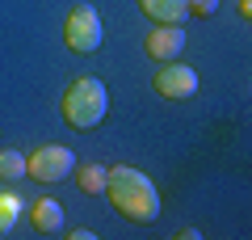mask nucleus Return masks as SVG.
<instances>
[{
	"mask_svg": "<svg viewBox=\"0 0 252 240\" xmlns=\"http://www.w3.org/2000/svg\"><path fill=\"white\" fill-rule=\"evenodd\" d=\"M26 177V156L17 148H0V181H17Z\"/></svg>",
	"mask_w": 252,
	"mask_h": 240,
	"instance_id": "9b49d317",
	"label": "nucleus"
},
{
	"mask_svg": "<svg viewBox=\"0 0 252 240\" xmlns=\"http://www.w3.org/2000/svg\"><path fill=\"white\" fill-rule=\"evenodd\" d=\"M105 194L114 202V211L130 223H152L160 215V194H156L152 177L130 164H118V169H105Z\"/></svg>",
	"mask_w": 252,
	"mask_h": 240,
	"instance_id": "f257e3e1",
	"label": "nucleus"
},
{
	"mask_svg": "<svg viewBox=\"0 0 252 240\" xmlns=\"http://www.w3.org/2000/svg\"><path fill=\"white\" fill-rule=\"evenodd\" d=\"M76 169V156L67 148H59V143H42V148H34L26 156V177L34 181H67Z\"/></svg>",
	"mask_w": 252,
	"mask_h": 240,
	"instance_id": "20e7f679",
	"label": "nucleus"
},
{
	"mask_svg": "<svg viewBox=\"0 0 252 240\" xmlns=\"http://www.w3.org/2000/svg\"><path fill=\"white\" fill-rule=\"evenodd\" d=\"M76 186L84 190V194H105V164H76Z\"/></svg>",
	"mask_w": 252,
	"mask_h": 240,
	"instance_id": "1a4fd4ad",
	"label": "nucleus"
},
{
	"mask_svg": "<svg viewBox=\"0 0 252 240\" xmlns=\"http://www.w3.org/2000/svg\"><path fill=\"white\" fill-rule=\"evenodd\" d=\"M109 114V93L97 76H76L63 93V122L76 131H93Z\"/></svg>",
	"mask_w": 252,
	"mask_h": 240,
	"instance_id": "f03ea898",
	"label": "nucleus"
},
{
	"mask_svg": "<svg viewBox=\"0 0 252 240\" xmlns=\"http://www.w3.org/2000/svg\"><path fill=\"white\" fill-rule=\"evenodd\" d=\"M181 46H185V30L181 26H156L143 42V55L147 59H160V63H172L181 55Z\"/></svg>",
	"mask_w": 252,
	"mask_h": 240,
	"instance_id": "423d86ee",
	"label": "nucleus"
},
{
	"mask_svg": "<svg viewBox=\"0 0 252 240\" xmlns=\"http://www.w3.org/2000/svg\"><path fill=\"white\" fill-rule=\"evenodd\" d=\"M21 211H26L21 198L13 194V190H0V236H9V232H13V223L21 219Z\"/></svg>",
	"mask_w": 252,
	"mask_h": 240,
	"instance_id": "9d476101",
	"label": "nucleus"
},
{
	"mask_svg": "<svg viewBox=\"0 0 252 240\" xmlns=\"http://www.w3.org/2000/svg\"><path fill=\"white\" fill-rule=\"evenodd\" d=\"M185 9H189V17H210L219 9V0H185Z\"/></svg>",
	"mask_w": 252,
	"mask_h": 240,
	"instance_id": "f8f14e48",
	"label": "nucleus"
},
{
	"mask_svg": "<svg viewBox=\"0 0 252 240\" xmlns=\"http://www.w3.org/2000/svg\"><path fill=\"white\" fill-rule=\"evenodd\" d=\"M30 219H34L38 232H46V236H51V232L63 228V206L55 202V198H38V202L30 206Z\"/></svg>",
	"mask_w": 252,
	"mask_h": 240,
	"instance_id": "6e6552de",
	"label": "nucleus"
},
{
	"mask_svg": "<svg viewBox=\"0 0 252 240\" xmlns=\"http://www.w3.org/2000/svg\"><path fill=\"white\" fill-rule=\"evenodd\" d=\"M139 9H143V17H152L156 26H181V21L189 17L185 0H139Z\"/></svg>",
	"mask_w": 252,
	"mask_h": 240,
	"instance_id": "0eeeda50",
	"label": "nucleus"
},
{
	"mask_svg": "<svg viewBox=\"0 0 252 240\" xmlns=\"http://www.w3.org/2000/svg\"><path fill=\"white\" fill-rule=\"evenodd\" d=\"M235 13H240V17L248 21V17H252V0H240V4H235Z\"/></svg>",
	"mask_w": 252,
	"mask_h": 240,
	"instance_id": "ddd939ff",
	"label": "nucleus"
},
{
	"mask_svg": "<svg viewBox=\"0 0 252 240\" xmlns=\"http://www.w3.org/2000/svg\"><path fill=\"white\" fill-rule=\"evenodd\" d=\"M156 93H160V97H168V101H185V97H193V93H198V72L189 68V63H164L160 72H156Z\"/></svg>",
	"mask_w": 252,
	"mask_h": 240,
	"instance_id": "39448f33",
	"label": "nucleus"
},
{
	"mask_svg": "<svg viewBox=\"0 0 252 240\" xmlns=\"http://www.w3.org/2000/svg\"><path fill=\"white\" fill-rule=\"evenodd\" d=\"M63 42L76 55H93L101 46V17H97L93 4H76L67 13V21H63Z\"/></svg>",
	"mask_w": 252,
	"mask_h": 240,
	"instance_id": "7ed1b4c3",
	"label": "nucleus"
}]
</instances>
